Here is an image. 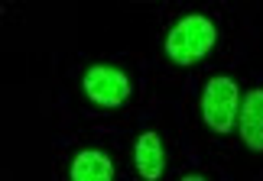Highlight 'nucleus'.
<instances>
[{
  "label": "nucleus",
  "instance_id": "nucleus-1",
  "mask_svg": "<svg viewBox=\"0 0 263 181\" xmlns=\"http://www.w3.org/2000/svg\"><path fill=\"white\" fill-rule=\"evenodd\" d=\"M215 42H218V26L201 13H189L169 29L166 55L176 65H195L215 49Z\"/></svg>",
  "mask_w": 263,
  "mask_h": 181
},
{
  "label": "nucleus",
  "instance_id": "nucleus-2",
  "mask_svg": "<svg viewBox=\"0 0 263 181\" xmlns=\"http://www.w3.org/2000/svg\"><path fill=\"white\" fill-rule=\"evenodd\" d=\"M240 117V90L237 81L228 75L211 78L201 90V120L208 123V129L215 133H231Z\"/></svg>",
  "mask_w": 263,
  "mask_h": 181
},
{
  "label": "nucleus",
  "instance_id": "nucleus-3",
  "mask_svg": "<svg viewBox=\"0 0 263 181\" xmlns=\"http://www.w3.org/2000/svg\"><path fill=\"white\" fill-rule=\"evenodd\" d=\"M82 87L91 104L107 107V110L120 107L130 97V78L114 65H91L82 78Z\"/></svg>",
  "mask_w": 263,
  "mask_h": 181
},
{
  "label": "nucleus",
  "instance_id": "nucleus-4",
  "mask_svg": "<svg viewBox=\"0 0 263 181\" xmlns=\"http://www.w3.org/2000/svg\"><path fill=\"white\" fill-rule=\"evenodd\" d=\"M134 165L143 181H159L166 172V146L159 133H140L134 143Z\"/></svg>",
  "mask_w": 263,
  "mask_h": 181
},
{
  "label": "nucleus",
  "instance_id": "nucleus-5",
  "mask_svg": "<svg viewBox=\"0 0 263 181\" xmlns=\"http://www.w3.org/2000/svg\"><path fill=\"white\" fill-rule=\"evenodd\" d=\"M237 133L250 149H263V87L247 90L240 100V117H237Z\"/></svg>",
  "mask_w": 263,
  "mask_h": 181
},
{
  "label": "nucleus",
  "instance_id": "nucleus-6",
  "mask_svg": "<svg viewBox=\"0 0 263 181\" xmlns=\"http://www.w3.org/2000/svg\"><path fill=\"white\" fill-rule=\"evenodd\" d=\"M68 178L72 181H114V162L101 149H82L68 165Z\"/></svg>",
  "mask_w": 263,
  "mask_h": 181
},
{
  "label": "nucleus",
  "instance_id": "nucleus-7",
  "mask_svg": "<svg viewBox=\"0 0 263 181\" xmlns=\"http://www.w3.org/2000/svg\"><path fill=\"white\" fill-rule=\"evenodd\" d=\"M182 181H208V178H201V175H185Z\"/></svg>",
  "mask_w": 263,
  "mask_h": 181
}]
</instances>
